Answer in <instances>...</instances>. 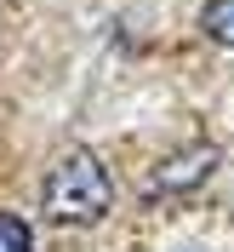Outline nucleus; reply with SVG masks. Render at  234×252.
Returning <instances> with one entry per match:
<instances>
[{"label": "nucleus", "mask_w": 234, "mask_h": 252, "mask_svg": "<svg viewBox=\"0 0 234 252\" xmlns=\"http://www.w3.org/2000/svg\"><path fill=\"white\" fill-rule=\"evenodd\" d=\"M0 252H34L29 223H23V218H12V212H0Z\"/></svg>", "instance_id": "20e7f679"}, {"label": "nucleus", "mask_w": 234, "mask_h": 252, "mask_svg": "<svg viewBox=\"0 0 234 252\" xmlns=\"http://www.w3.org/2000/svg\"><path fill=\"white\" fill-rule=\"evenodd\" d=\"M211 160H217V149H183L177 160H166L149 184H143V195H177V189H200V178L211 172Z\"/></svg>", "instance_id": "f03ea898"}, {"label": "nucleus", "mask_w": 234, "mask_h": 252, "mask_svg": "<svg viewBox=\"0 0 234 252\" xmlns=\"http://www.w3.org/2000/svg\"><path fill=\"white\" fill-rule=\"evenodd\" d=\"M206 34L217 46H234V0H211L206 6Z\"/></svg>", "instance_id": "7ed1b4c3"}, {"label": "nucleus", "mask_w": 234, "mask_h": 252, "mask_svg": "<svg viewBox=\"0 0 234 252\" xmlns=\"http://www.w3.org/2000/svg\"><path fill=\"white\" fill-rule=\"evenodd\" d=\"M109 166L92 155V149H69L46 172V189H40V206H46V218L57 223H97L109 212Z\"/></svg>", "instance_id": "f257e3e1"}]
</instances>
